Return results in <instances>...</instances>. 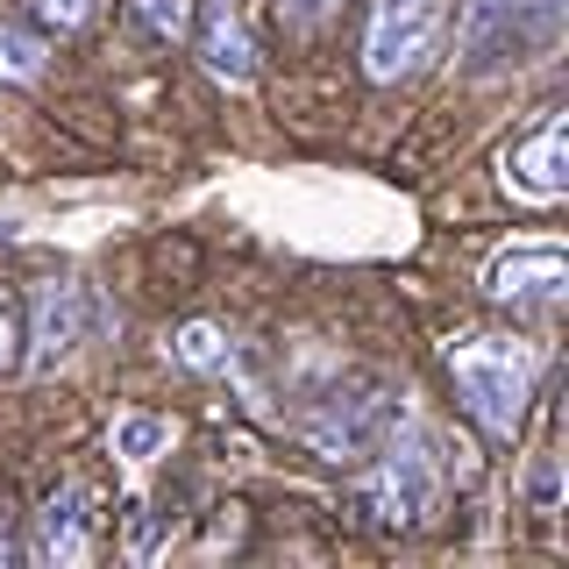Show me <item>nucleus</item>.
Listing matches in <instances>:
<instances>
[{
    "mask_svg": "<svg viewBox=\"0 0 569 569\" xmlns=\"http://www.w3.org/2000/svg\"><path fill=\"white\" fill-rule=\"evenodd\" d=\"M441 370H449V391H456L462 413H470L477 435L512 441L527 427L533 356H527L520 335H456V342L441 349Z\"/></svg>",
    "mask_w": 569,
    "mask_h": 569,
    "instance_id": "f257e3e1",
    "label": "nucleus"
},
{
    "mask_svg": "<svg viewBox=\"0 0 569 569\" xmlns=\"http://www.w3.org/2000/svg\"><path fill=\"white\" fill-rule=\"evenodd\" d=\"M370 477L356 485V512L385 533H406L435 512V491H441V470H435V441L420 427H399V435H378L370 449Z\"/></svg>",
    "mask_w": 569,
    "mask_h": 569,
    "instance_id": "f03ea898",
    "label": "nucleus"
},
{
    "mask_svg": "<svg viewBox=\"0 0 569 569\" xmlns=\"http://www.w3.org/2000/svg\"><path fill=\"white\" fill-rule=\"evenodd\" d=\"M456 0H370L363 8V79L370 86H406L435 64L441 36H449Z\"/></svg>",
    "mask_w": 569,
    "mask_h": 569,
    "instance_id": "7ed1b4c3",
    "label": "nucleus"
},
{
    "mask_svg": "<svg viewBox=\"0 0 569 569\" xmlns=\"http://www.w3.org/2000/svg\"><path fill=\"white\" fill-rule=\"evenodd\" d=\"M491 307H512V320L527 313H556L569 299V249L562 242H512L485 278Z\"/></svg>",
    "mask_w": 569,
    "mask_h": 569,
    "instance_id": "20e7f679",
    "label": "nucleus"
},
{
    "mask_svg": "<svg viewBox=\"0 0 569 569\" xmlns=\"http://www.w3.org/2000/svg\"><path fill=\"white\" fill-rule=\"evenodd\" d=\"M506 186L533 207H548V200L569 192V121H562V107H541V121H533L527 136H512Z\"/></svg>",
    "mask_w": 569,
    "mask_h": 569,
    "instance_id": "39448f33",
    "label": "nucleus"
},
{
    "mask_svg": "<svg viewBox=\"0 0 569 569\" xmlns=\"http://www.w3.org/2000/svg\"><path fill=\"white\" fill-rule=\"evenodd\" d=\"M22 342H29V363L36 370L64 363V356L86 342V292H79V284H71V278H36L29 284V328H22Z\"/></svg>",
    "mask_w": 569,
    "mask_h": 569,
    "instance_id": "423d86ee",
    "label": "nucleus"
},
{
    "mask_svg": "<svg viewBox=\"0 0 569 569\" xmlns=\"http://www.w3.org/2000/svg\"><path fill=\"white\" fill-rule=\"evenodd\" d=\"M192 22H200V36H192V58L207 64V79L242 86L249 71H257V43H249L236 0H207V8H192Z\"/></svg>",
    "mask_w": 569,
    "mask_h": 569,
    "instance_id": "0eeeda50",
    "label": "nucleus"
},
{
    "mask_svg": "<svg viewBox=\"0 0 569 569\" xmlns=\"http://www.w3.org/2000/svg\"><path fill=\"white\" fill-rule=\"evenodd\" d=\"M86 520H93V512H86V491L58 485L43 506H36V556H43V562H86V556H93Z\"/></svg>",
    "mask_w": 569,
    "mask_h": 569,
    "instance_id": "6e6552de",
    "label": "nucleus"
},
{
    "mask_svg": "<svg viewBox=\"0 0 569 569\" xmlns=\"http://www.w3.org/2000/svg\"><path fill=\"white\" fill-rule=\"evenodd\" d=\"M50 79V36L14 22V14H0V86H14V93H29V86Z\"/></svg>",
    "mask_w": 569,
    "mask_h": 569,
    "instance_id": "1a4fd4ad",
    "label": "nucleus"
},
{
    "mask_svg": "<svg viewBox=\"0 0 569 569\" xmlns=\"http://www.w3.org/2000/svg\"><path fill=\"white\" fill-rule=\"evenodd\" d=\"M129 22H136L142 43L178 50L192 36V0H129Z\"/></svg>",
    "mask_w": 569,
    "mask_h": 569,
    "instance_id": "9d476101",
    "label": "nucleus"
},
{
    "mask_svg": "<svg viewBox=\"0 0 569 569\" xmlns=\"http://www.w3.org/2000/svg\"><path fill=\"white\" fill-rule=\"evenodd\" d=\"M178 363L221 378V370H236V342H228L213 320H186V328H178Z\"/></svg>",
    "mask_w": 569,
    "mask_h": 569,
    "instance_id": "9b49d317",
    "label": "nucleus"
},
{
    "mask_svg": "<svg viewBox=\"0 0 569 569\" xmlns=\"http://www.w3.org/2000/svg\"><path fill=\"white\" fill-rule=\"evenodd\" d=\"M164 449H171V420L164 413H121L114 420V456L150 462V456H164Z\"/></svg>",
    "mask_w": 569,
    "mask_h": 569,
    "instance_id": "f8f14e48",
    "label": "nucleus"
},
{
    "mask_svg": "<svg viewBox=\"0 0 569 569\" xmlns=\"http://www.w3.org/2000/svg\"><path fill=\"white\" fill-rule=\"evenodd\" d=\"M29 14L43 36H79V29H93L100 0H29Z\"/></svg>",
    "mask_w": 569,
    "mask_h": 569,
    "instance_id": "ddd939ff",
    "label": "nucleus"
},
{
    "mask_svg": "<svg viewBox=\"0 0 569 569\" xmlns=\"http://www.w3.org/2000/svg\"><path fill=\"white\" fill-rule=\"evenodd\" d=\"M527 498H533V512H556V506H562V456H556V449L533 456V470H527Z\"/></svg>",
    "mask_w": 569,
    "mask_h": 569,
    "instance_id": "4468645a",
    "label": "nucleus"
},
{
    "mask_svg": "<svg viewBox=\"0 0 569 569\" xmlns=\"http://www.w3.org/2000/svg\"><path fill=\"white\" fill-rule=\"evenodd\" d=\"M22 363V313H14V292L0 284V378Z\"/></svg>",
    "mask_w": 569,
    "mask_h": 569,
    "instance_id": "2eb2a0df",
    "label": "nucleus"
},
{
    "mask_svg": "<svg viewBox=\"0 0 569 569\" xmlns=\"http://www.w3.org/2000/svg\"><path fill=\"white\" fill-rule=\"evenodd\" d=\"M271 8H278V22H284V29H320L335 8H342V0H271Z\"/></svg>",
    "mask_w": 569,
    "mask_h": 569,
    "instance_id": "dca6fc26",
    "label": "nucleus"
}]
</instances>
